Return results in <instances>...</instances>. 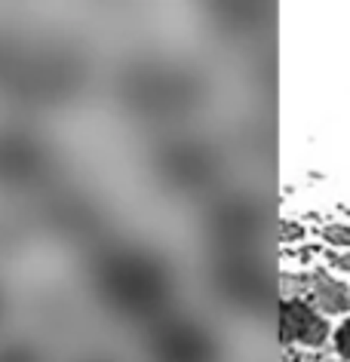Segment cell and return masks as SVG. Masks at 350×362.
<instances>
[{"mask_svg":"<svg viewBox=\"0 0 350 362\" xmlns=\"http://www.w3.org/2000/svg\"><path fill=\"white\" fill-rule=\"evenodd\" d=\"M95 288L105 304L127 316H151L169 301L173 274L157 255L120 249L95 264Z\"/></svg>","mask_w":350,"mask_h":362,"instance_id":"obj_1","label":"cell"},{"mask_svg":"<svg viewBox=\"0 0 350 362\" xmlns=\"http://www.w3.org/2000/svg\"><path fill=\"white\" fill-rule=\"evenodd\" d=\"M123 95L127 102H132L139 111H175V107H185L194 102L197 89L194 80L185 74V71H173V68H151L141 65L136 71L127 74V83H123Z\"/></svg>","mask_w":350,"mask_h":362,"instance_id":"obj_2","label":"cell"},{"mask_svg":"<svg viewBox=\"0 0 350 362\" xmlns=\"http://www.w3.org/2000/svg\"><path fill=\"white\" fill-rule=\"evenodd\" d=\"M151 359L154 362H221L218 338L200 322L173 320L160 322L151 334Z\"/></svg>","mask_w":350,"mask_h":362,"instance_id":"obj_3","label":"cell"},{"mask_svg":"<svg viewBox=\"0 0 350 362\" xmlns=\"http://www.w3.org/2000/svg\"><path fill=\"white\" fill-rule=\"evenodd\" d=\"M157 169L178 187H200L212 181L218 169V157L197 141H173L163 144L157 153Z\"/></svg>","mask_w":350,"mask_h":362,"instance_id":"obj_4","label":"cell"},{"mask_svg":"<svg viewBox=\"0 0 350 362\" xmlns=\"http://www.w3.org/2000/svg\"><path fill=\"white\" fill-rule=\"evenodd\" d=\"M49 166V153L40 141L28 135H0V181L25 185V181L40 178Z\"/></svg>","mask_w":350,"mask_h":362,"instance_id":"obj_5","label":"cell"},{"mask_svg":"<svg viewBox=\"0 0 350 362\" xmlns=\"http://www.w3.org/2000/svg\"><path fill=\"white\" fill-rule=\"evenodd\" d=\"M283 338L301 344H320L326 338V322L317 320L308 304L289 301L283 304Z\"/></svg>","mask_w":350,"mask_h":362,"instance_id":"obj_6","label":"cell"},{"mask_svg":"<svg viewBox=\"0 0 350 362\" xmlns=\"http://www.w3.org/2000/svg\"><path fill=\"white\" fill-rule=\"evenodd\" d=\"M317 292H320V304L326 307V310H344L347 307V295H344V288L335 286V283H329V279H320L317 283Z\"/></svg>","mask_w":350,"mask_h":362,"instance_id":"obj_7","label":"cell"},{"mask_svg":"<svg viewBox=\"0 0 350 362\" xmlns=\"http://www.w3.org/2000/svg\"><path fill=\"white\" fill-rule=\"evenodd\" d=\"M0 362H43L40 353L31 347V344H6V347H0Z\"/></svg>","mask_w":350,"mask_h":362,"instance_id":"obj_8","label":"cell"},{"mask_svg":"<svg viewBox=\"0 0 350 362\" xmlns=\"http://www.w3.org/2000/svg\"><path fill=\"white\" fill-rule=\"evenodd\" d=\"M338 350L344 353V356H350V322L341 325V332H338Z\"/></svg>","mask_w":350,"mask_h":362,"instance_id":"obj_9","label":"cell"},{"mask_svg":"<svg viewBox=\"0 0 350 362\" xmlns=\"http://www.w3.org/2000/svg\"><path fill=\"white\" fill-rule=\"evenodd\" d=\"M329 237H332V240H341V243H344V240H347V230H329Z\"/></svg>","mask_w":350,"mask_h":362,"instance_id":"obj_10","label":"cell"}]
</instances>
